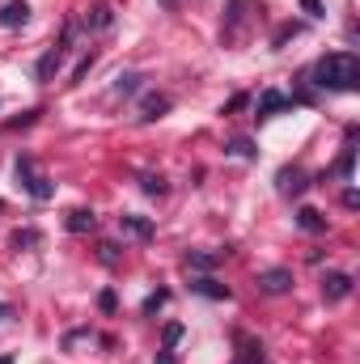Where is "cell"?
<instances>
[{"label":"cell","instance_id":"1","mask_svg":"<svg viewBox=\"0 0 360 364\" xmlns=\"http://www.w3.org/2000/svg\"><path fill=\"white\" fill-rule=\"evenodd\" d=\"M305 85L322 90V93H356L360 90V60L352 51H331V55H322L305 73Z\"/></svg>","mask_w":360,"mask_h":364},{"label":"cell","instance_id":"2","mask_svg":"<svg viewBox=\"0 0 360 364\" xmlns=\"http://www.w3.org/2000/svg\"><path fill=\"white\" fill-rule=\"evenodd\" d=\"M263 4L259 0H225V21H221V47H238L250 38Z\"/></svg>","mask_w":360,"mask_h":364},{"label":"cell","instance_id":"3","mask_svg":"<svg viewBox=\"0 0 360 364\" xmlns=\"http://www.w3.org/2000/svg\"><path fill=\"white\" fill-rule=\"evenodd\" d=\"M77 21H64V30H60V43H51L43 55H38V64H34V81L38 85H51L55 77H60V68H64V60H68V51H73V43H77Z\"/></svg>","mask_w":360,"mask_h":364},{"label":"cell","instance_id":"4","mask_svg":"<svg viewBox=\"0 0 360 364\" xmlns=\"http://www.w3.org/2000/svg\"><path fill=\"white\" fill-rule=\"evenodd\" d=\"M13 178H17V186H21L34 203H47V199L55 195V182L34 170V157H30V153H17V157H13Z\"/></svg>","mask_w":360,"mask_h":364},{"label":"cell","instance_id":"5","mask_svg":"<svg viewBox=\"0 0 360 364\" xmlns=\"http://www.w3.org/2000/svg\"><path fill=\"white\" fill-rule=\"evenodd\" d=\"M309 186H314V178H309L301 166H284V170L275 174V191H280L284 199H301Z\"/></svg>","mask_w":360,"mask_h":364},{"label":"cell","instance_id":"6","mask_svg":"<svg viewBox=\"0 0 360 364\" xmlns=\"http://www.w3.org/2000/svg\"><path fill=\"white\" fill-rule=\"evenodd\" d=\"M352 288H356V279H352L348 272H327V275H322V301H327V305L348 301V296H352Z\"/></svg>","mask_w":360,"mask_h":364},{"label":"cell","instance_id":"7","mask_svg":"<svg viewBox=\"0 0 360 364\" xmlns=\"http://www.w3.org/2000/svg\"><path fill=\"white\" fill-rule=\"evenodd\" d=\"M255 284L263 296H284V292H292V267H268V272H259Z\"/></svg>","mask_w":360,"mask_h":364},{"label":"cell","instance_id":"8","mask_svg":"<svg viewBox=\"0 0 360 364\" xmlns=\"http://www.w3.org/2000/svg\"><path fill=\"white\" fill-rule=\"evenodd\" d=\"M119 233L123 237H136V242H153L157 237V225L149 216H140V212H123L119 216Z\"/></svg>","mask_w":360,"mask_h":364},{"label":"cell","instance_id":"9","mask_svg":"<svg viewBox=\"0 0 360 364\" xmlns=\"http://www.w3.org/2000/svg\"><path fill=\"white\" fill-rule=\"evenodd\" d=\"M229 255H233L229 246H221V250H186V267L199 272V275H208V272H216Z\"/></svg>","mask_w":360,"mask_h":364},{"label":"cell","instance_id":"10","mask_svg":"<svg viewBox=\"0 0 360 364\" xmlns=\"http://www.w3.org/2000/svg\"><path fill=\"white\" fill-rule=\"evenodd\" d=\"M288 106H292V102H288L280 90H263V93H259V102H255V119H259V123H268V119H275V114H284Z\"/></svg>","mask_w":360,"mask_h":364},{"label":"cell","instance_id":"11","mask_svg":"<svg viewBox=\"0 0 360 364\" xmlns=\"http://www.w3.org/2000/svg\"><path fill=\"white\" fill-rule=\"evenodd\" d=\"M77 26H85V30H110V26H115V9H110L106 0H93L90 9L81 13Z\"/></svg>","mask_w":360,"mask_h":364},{"label":"cell","instance_id":"12","mask_svg":"<svg viewBox=\"0 0 360 364\" xmlns=\"http://www.w3.org/2000/svg\"><path fill=\"white\" fill-rule=\"evenodd\" d=\"M327 174H339L344 182H352V174H356V127H348V140H344V153H339V161H335V170H327Z\"/></svg>","mask_w":360,"mask_h":364},{"label":"cell","instance_id":"13","mask_svg":"<svg viewBox=\"0 0 360 364\" xmlns=\"http://www.w3.org/2000/svg\"><path fill=\"white\" fill-rule=\"evenodd\" d=\"M170 106H174V102H170L166 93H144V97H140V123H157Z\"/></svg>","mask_w":360,"mask_h":364},{"label":"cell","instance_id":"14","mask_svg":"<svg viewBox=\"0 0 360 364\" xmlns=\"http://www.w3.org/2000/svg\"><path fill=\"white\" fill-rule=\"evenodd\" d=\"M191 292H199V296H208V301H229V296H233L229 284H221V279H212V275L191 279Z\"/></svg>","mask_w":360,"mask_h":364},{"label":"cell","instance_id":"15","mask_svg":"<svg viewBox=\"0 0 360 364\" xmlns=\"http://www.w3.org/2000/svg\"><path fill=\"white\" fill-rule=\"evenodd\" d=\"M30 21V4L26 0H9L4 9H0V26L4 30H17V26H26Z\"/></svg>","mask_w":360,"mask_h":364},{"label":"cell","instance_id":"16","mask_svg":"<svg viewBox=\"0 0 360 364\" xmlns=\"http://www.w3.org/2000/svg\"><path fill=\"white\" fill-rule=\"evenodd\" d=\"M64 229H68V233H93V229H97V216H93L90 208H73V212L64 216Z\"/></svg>","mask_w":360,"mask_h":364},{"label":"cell","instance_id":"17","mask_svg":"<svg viewBox=\"0 0 360 364\" xmlns=\"http://www.w3.org/2000/svg\"><path fill=\"white\" fill-rule=\"evenodd\" d=\"M263 360H268V348H263L259 339H246V335H242V339H238V360L233 364H263Z\"/></svg>","mask_w":360,"mask_h":364},{"label":"cell","instance_id":"18","mask_svg":"<svg viewBox=\"0 0 360 364\" xmlns=\"http://www.w3.org/2000/svg\"><path fill=\"white\" fill-rule=\"evenodd\" d=\"M297 229L305 233H327V216L318 208H297Z\"/></svg>","mask_w":360,"mask_h":364},{"label":"cell","instance_id":"19","mask_svg":"<svg viewBox=\"0 0 360 364\" xmlns=\"http://www.w3.org/2000/svg\"><path fill=\"white\" fill-rule=\"evenodd\" d=\"M144 81H149L144 73H119V77H115V93H119V97H132V93L144 90Z\"/></svg>","mask_w":360,"mask_h":364},{"label":"cell","instance_id":"20","mask_svg":"<svg viewBox=\"0 0 360 364\" xmlns=\"http://www.w3.org/2000/svg\"><path fill=\"white\" fill-rule=\"evenodd\" d=\"M225 157H242V161H255V157H259V149H255V140H246V136H233V140L225 144Z\"/></svg>","mask_w":360,"mask_h":364},{"label":"cell","instance_id":"21","mask_svg":"<svg viewBox=\"0 0 360 364\" xmlns=\"http://www.w3.org/2000/svg\"><path fill=\"white\" fill-rule=\"evenodd\" d=\"M297 34H305V21H284L275 34H271V51H280L288 38H297Z\"/></svg>","mask_w":360,"mask_h":364},{"label":"cell","instance_id":"22","mask_svg":"<svg viewBox=\"0 0 360 364\" xmlns=\"http://www.w3.org/2000/svg\"><path fill=\"white\" fill-rule=\"evenodd\" d=\"M9 242H13V250H34V246H43V233L38 229H17Z\"/></svg>","mask_w":360,"mask_h":364},{"label":"cell","instance_id":"23","mask_svg":"<svg viewBox=\"0 0 360 364\" xmlns=\"http://www.w3.org/2000/svg\"><path fill=\"white\" fill-rule=\"evenodd\" d=\"M166 301H170V288H157V292H149V296H144L140 314H144V318H153V314H162V309H166Z\"/></svg>","mask_w":360,"mask_h":364},{"label":"cell","instance_id":"24","mask_svg":"<svg viewBox=\"0 0 360 364\" xmlns=\"http://www.w3.org/2000/svg\"><path fill=\"white\" fill-rule=\"evenodd\" d=\"M136 182H140V191H144V195H166V191H170V182L162 178V174H153V170H144Z\"/></svg>","mask_w":360,"mask_h":364},{"label":"cell","instance_id":"25","mask_svg":"<svg viewBox=\"0 0 360 364\" xmlns=\"http://www.w3.org/2000/svg\"><path fill=\"white\" fill-rule=\"evenodd\" d=\"M38 119H43V106H30L21 119H9V123H4V132H21V127H34Z\"/></svg>","mask_w":360,"mask_h":364},{"label":"cell","instance_id":"26","mask_svg":"<svg viewBox=\"0 0 360 364\" xmlns=\"http://www.w3.org/2000/svg\"><path fill=\"white\" fill-rule=\"evenodd\" d=\"M97 259H102L106 267H115V263L123 259V246H119V242H102V246H97Z\"/></svg>","mask_w":360,"mask_h":364},{"label":"cell","instance_id":"27","mask_svg":"<svg viewBox=\"0 0 360 364\" xmlns=\"http://www.w3.org/2000/svg\"><path fill=\"white\" fill-rule=\"evenodd\" d=\"M182 335H186V326H182V322H166V331H162V339H166V348H170V352L182 343Z\"/></svg>","mask_w":360,"mask_h":364},{"label":"cell","instance_id":"28","mask_svg":"<svg viewBox=\"0 0 360 364\" xmlns=\"http://www.w3.org/2000/svg\"><path fill=\"white\" fill-rule=\"evenodd\" d=\"M97 309H102V314H115V309H119V296H115V288H102V292H97Z\"/></svg>","mask_w":360,"mask_h":364},{"label":"cell","instance_id":"29","mask_svg":"<svg viewBox=\"0 0 360 364\" xmlns=\"http://www.w3.org/2000/svg\"><path fill=\"white\" fill-rule=\"evenodd\" d=\"M93 64H97V51H90V55H85V60L77 64V73H73V85H81V81L90 77V68H93Z\"/></svg>","mask_w":360,"mask_h":364},{"label":"cell","instance_id":"30","mask_svg":"<svg viewBox=\"0 0 360 364\" xmlns=\"http://www.w3.org/2000/svg\"><path fill=\"white\" fill-rule=\"evenodd\" d=\"M242 106H250V93H233V97L221 106V114H233V110H242Z\"/></svg>","mask_w":360,"mask_h":364},{"label":"cell","instance_id":"31","mask_svg":"<svg viewBox=\"0 0 360 364\" xmlns=\"http://www.w3.org/2000/svg\"><path fill=\"white\" fill-rule=\"evenodd\" d=\"M301 9H305L309 17H327V9H322V0H301Z\"/></svg>","mask_w":360,"mask_h":364},{"label":"cell","instance_id":"32","mask_svg":"<svg viewBox=\"0 0 360 364\" xmlns=\"http://www.w3.org/2000/svg\"><path fill=\"white\" fill-rule=\"evenodd\" d=\"M339 199H344V208H356V203H360V191H356V186H348Z\"/></svg>","mask_w":360,"mask_h":364},{"label":"cell","instance_id":"33","mask_svg":"<svg viewBox=\"0 0 360 364\" xmlns=\"http://www.w3.org/2000/svg\"><path fill=\"white\" fill-rule=\"evenodd\" d=\"M153 364H179V356H174V352H170V348H162V352H157V356H153Z\"/></svg>","mask_w":360,"mask_h":364},{"label":"cell","instance_id":"34","mask_svg":"<svg viewBox=\"0 0 360 364\" xmlns=\"http://www.w3.org/2000/svg\"><path fill=\"white\" fill-rule=\"evenodd\" d=\"M157 4H162L166 13H179V9H182V0H157Z\"/></svg>","mask_w":360,"mask_h":364},{"label":"cell","instance_id":"35","mask_svg":"<svg viewBox=\"0 0 360 364\" xmlns=\"http://www.w3.org/2000/svg\"><path fill=\"white\" fill-rule=\"evenodd\" d=\"M4 318H13V305H9V301H0V322H4Z\"/></svg>","mask_w":360,"mask_h":364},{"label":"cell","instance_id":"36","mask_svg":"<svg viewBox=\"0 0 360 364\" xmlns=\"http://www.w3.org/2000/svg\"><path fill=\"white\" fill-rule=\"evenodd\" d=\"M0 364H13V356H0Z\"/></svg>","mask_w":360,"mask_h":364},{"label":"cell","instance_id":"37","mask_svg":"<svg viewBox=\"0 0 360 364\" xmlns=\"http://www.w3.org/2000/svg\"><path fill=\"white\" fill-rule=\"evenodd\" d=\"M0 208H4V199H0Z\"/></svg>","mask_w":360,"mask_h":364},{"label":"cell","instance_id":"38","mask_svg":"<svg viewBox=\"0 0 360 364\" xmlns=\"http://www.w3.org/2000/svg\"><path fill=\"white\" fill-rule=\"evenodd\" d=\"M263 364H268V360H263Z\"/></svg>","mask_w":360,"mask_h":364}]
</instances>
